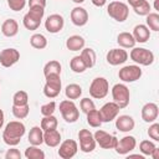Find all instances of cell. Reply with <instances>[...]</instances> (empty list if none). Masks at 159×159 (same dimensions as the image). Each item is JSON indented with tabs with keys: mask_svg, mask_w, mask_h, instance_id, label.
<instances>
[{
	"mask_svg": "<svg viewBox=\"0 0 159 159\" xmlns=\"http://www.w3.org/2000/svg\"><path fill=\"white\" fill-rule=\"evenodd\" d=\"M80 108H81V111H82L83 113H87V112L94 109V108H96V104H94V102H93L91 98L86 97V98H82V99H81V102H80Z\"/></svg>",
	"mask_w": 159,
	"mask_h": 159,
	"instance_id": "41",
	"label": "cell"
},
{
	"mask_svg": "<svg viewBox=\"0 0 159 159\" xmlns=\"http://www.w3.org/2000/svg\"><path fill=\"white\" fill-rule=\"evenodd\" d=\"M129 57L139 66H149L154 62V53L144 47H133Z\"/></svg>",
	"mask_w": 159,
	"mask_h": 159,
	"instance_id": "5",
	"label": "cell"
},
{
	"mask_svg": "<svg viewBox=\"0 0 159 159\" xmlns=\"http://www.w3.org/2000/svg\"><path fill=\"white\" fill-rule=\"evenodd\" d=\"M106 60L109 65L112 66H118V65H122L127 60H128V52L119 47V48H112L107 52V56H106Z\"/></svg>",
	"mask_w": 159,
	"mask_h": 159,
	"instance_id": "14",
	"label": "cell"
},
{
	"mask_svg": "<svg viewBox=\"0 0 159 159\" xmlns=\"http://www.w3.org/2000/svg\"><path fill=\"white\" fill-rule=\"evenodd\" d=\"M148 135H149V138H152L155 142L159 140V123H154L153 122V124L148 129Z\"/></svg>",
	"mask_w": 159,
	"mask_h": 159,
	"instance_id": "44",
	"label": "cell"
},
{
	"mask_svg": "<svg viewBox=\"0 0 159 159\" xmlns=\"http://www.w3.org/2000/svg\"><path fill=\"white\" fill-rule=\"evenodd\" d=\"M12 114L16 119H24L29 116V112H30V107L29 104H25V106H14L12 104Z\"/></svg>",
	"mask_w": 159,
	"mask_h": 159,
	"instance_id": "36",
	"label": "cell"
},
{
	"mask_svg": "<svg viewBox=\"0 0 159 159\" xmlns=\"http://www.w3.org/2000/svg\"><path fill=\"white\" fill-rule=\"evenodd\" d=\"M135 145H137L135 138L133 135H125L120 140H118V143H117V145H116L114 149H116L117 154H119V155H127L132 150H134Z\"/></svg>",
	"mask_w": 159,
	"mask_h": 159,
	"instance_id": "15",
	"label": "cell"
},
{
	"mask_svg": "<svg viewBox=\"0 0 159 159\" xmlns=\"http://www.w3.org/2000/svg\"><path fill=\"white\" fill-rule=\"evenodd\" d=\"M55 111H56V102L55 101H51V102L41 106V114L42 116H51V114H53Z\"/></svg>",
	"mask_w": 159,
	"mask_h": 159,
	"instance_id": "42",
	"label": "cell"
},
{
	"mask_svg": "<svg viewBox=\"0 0 159 159\" xmlns=\"http://www.w3.org/2000/svg\"><path fill=\"white\" fill-rule=\"evenodd\" d=\"M22 24L25 26V29L30 30V31H34V30H37L41 21H37V20H34L31 16H29V14H25L24 17H22Z\"/></svg>",
	"mask_w": 159,
	"mask_h": 159,
	"instance_id": "38",
	"label": "cell"
},
{
	"mask_svg": "<svg viewBox=\"0 0 159 159\" xmlns=\"http://www.w3.org/2000/svg\"><path fill=\"white\" fill-rule=\"evenodd\" d=\"M112 98H113V102L117 103L120 109L128 107L129 99H130L129 88L125 84H123V83L114 84L112 87Z\"/></svg>",
	"mask_w": 159,
	"mask_h": 159,
	"instance_id": "4",
	"label": "cell"
},
{
	"mask_svg": "<svg viewBox=\"0 0 159 159\" xmlns=\"http://www.w3.org/2000/svg\"><path fill=\"white\" fill-rule=\"evenodd\" d=\"M107 12L113 20H116L118 22H123L127 20V17L129 15V7L127 4L116 0V1H111L108 4Z\"/></svg>",
	"mask_w": 159,
	"mask_h": 159,
	"instance_id": "3",
	"label": "cell"
},
{
	"mask_svg": "<svg viewBox=\"0 0 159 159\" xmlns=\"http://www.w3.org/2000/svg\"><path fill=\"white\" fill-rule=\"evenodd\" d=\"M60 112L65 122L75 123L80 118V111L72 99H65L60 103Z\"/></svg>",
	"mask_w": 159,
	"mask_h": 159,
	"instance_id": "7",
	"label": "cell"
},
{
	"mask_svg": "<svg viewBox=\"0 0 159 159\" xmlns=\"http://www.w3.org/2000/svg\"><path fill=\"white\" fill-rule=\"evenodd\" d=\"M155 147H157V145L154 144V142L145 139V140H142V142H140V144H139V150H140V153H142L143 155H148V157H149Z\"/></svg>",
	"mask_w": 159,
	"mask_h": 159,
	"instance_id": "40",
	"label": "cell"
},
{
	"mask_svg": "<svg viewBox=\"0 0 159 159\" xmlns=\"http://www.w3.org/2000/svg\"><path fill=\"white\" fill-rule=\"evenodd\" d=\"M65 94L68 99H77L82 94V87L77 83H71L67 84L65 88Z\"/></svg>",
	"mask_w": 159,
	"mask_h": 159,
	"instance_id": "28",
	"label": "cell"
},
{
	"mask_svg": "<svg viewBox=\"0 0 159 159\" xmlns=\"http://www.w3.org/2000/svg\"><path fill=\"white\" fill-rule=\"evenodd\" d=\"M78 139H80V149L83 153H91L96 149V140L93 134L88 129H81L78 132Z\"/></svg>",
	"mask_w": 159,
	"mask_h": 159,
	"instance_id": "11",
	"label": "cell"
},
{
	"mask_svg": "<svg viewBox=\"0 0 159 159\" xmlns=\"http://www.w3.org/2000/svg\"><path fill=\"white\" fill-rule=\"evenodd\" d=\"M71 21L76 26H84L88 22V12L81 6H76L71 10Z\"/></svg>",
	"mask_w": 159,
	"mask_h": 159,
	"instance_id": "18",
	"label": "cell"
},
{
	"mask_svg": "<svg viewBox=\"0 0 159 159\" xmlns=\"http://www.w3.org/2000/svg\"><path fill=\"white\" fill-rule=\"evenodd\" d=\"M154 9L159 10V0H154Z\"/></svg>",
	"mask_w": 159,
	"mask_h": 159,
	"instance_id": "52",
	"label": "cell"
},
{
	"mask_svg": "<svg viewBox=\"0 0 159 159\" xmlns=\"http://www.w3.org/2000/svg\"><path fill=\"white\" fill-rule=\"evenodd\" d=\"M25 158L26 159H45V153L42 149L39 148V145H31L25 149Z\"/></svg>",
	"mask_w": 159,
	"mask_h": 159,
	"instance_id": "29",
	"label": "cell"
},
{
	"mask_svg": "<svg viewBox=\"0 0 159 159\" xmlns=\"http://www.w3.org/2000/svg\"><path fill=\"white\" fill-rule=\"evenodd\" d=\"M80 56H81V58L83 60V62H84V65L87 66V68H91V67H93V66L96 65L97 55H96V52H94L93 48H91V47H86V48H84V47H83V48L81 50Z\"/></svg>",
	"mask_w": 159,
	"mask_h": 159,
	"instance_id": "24",
	"label": "cell"
},
{
	"mask_svg": "<svg viewBox=\"0 0 159 159\" xmlns=\"http://www.w3.org/2000/svg\"><path fill=\"white\" fill-rule=\"evenodd\" d=\"M150 157L153 158V159H159V148H154L153 149V152H152V154H150Z\"/></svg>",
	"mask_w": 159,
	"mask_h": 159,
	"instance_id": "48",
	"label": "cell"
},
{
	"mask_svg": "<svg viewBox=\"0 0 159 159\" xmlns=\"http://www.w3.org/2000/svg\"><path fill=\"white\" fill-rule=\"evenodd\" d=\"M134 125H135V122L133 119V117L128 116V114H122V116H117L116 118V128L119 130V132H130L134 129Z\"/></svg>",
	"mask_w": 159,
	"mask_h": 159,
	"instance_id": "19",
	"label": "cell"
},
{
	"mask_svg": "<svg viewBox=\"0 0 159 159\" xmlns=\"http://www.w3.org/2000/svg\"><path fill=\"white\" fill-rule=\"evenodd\" d=\"M57 125H58V122H57V118L51 114V116H43V118L41 119V129L43 132H47V130H52V129H57Z\"/></svg>",
	"mask_w": 159,
	"mask_h": 159,
	"instance_id": "27",
	"label": "cell"
},
{
	"mask_svg": "<svg viewBox=\"0 0 159 159\" xmlns=\"http://www.w3.org/2000/svg\"><path fill=\"white\" fill-rule=\"evenodd\" d=\"M86 116H87V123L89 124V127H92V128H98V127H101L102 120H101V118H99L98 109L94 108V109L87 112Z\"/></svg>",
	"mask_w": 159,
	"mask_h": 159,
	"instance_id": "32",
	"label": "cell"
},
{
	"mask_svg": "<svg viewBox=\"0 0 159 159\" xmlns=\"http://www.w3.org/2000/svg\"><path fill=\"white\" fill-rule=\"evenodd\" d=\"M91 1H92V4H93L94 6H98V7L104 6L106 2H107V0H91Z\"/></svg>",
	"mask_w": 159,
	"mask_h": 159,
	"instance_id": "47",
	"label": "cell"
},
{
	"mask_svg": "<svg viewBox=\"0 0 159 159\" xmlns=\"http://www.w3.org/2000/svg\"><path fill=\"white\" fill-rule=\"evenodd\" d=\"M93 137H94L96 143L103 149H114L117 143H118V139L114 135H112V134H109L102 129H98L93 134Z\"/></svg>",
	"mask_w": 159,
	"mask_h": 159,
	"instance_id": "10",
	"label": "cell"
},
{
	"mask_svg": "<svg viewBox=\"0 0 159 159\" xmlns=\"http://www.w3.org/2000/svg\"><path fill=\"white\" fill-rule=\"evenodd\" d=\"M158 114H159V108L155 103L153 102H149V103H145L143 107H142V112H140V116H142V119L145 122V123H153L157 120L158 118Z\"/></svg>",
	"mask_w": 159,
	"mask_h": 159,
	"instance_id": "17",
	"label": "cell"
},
{
	"mask_svg": "<svg viewBox=\"0 0 159 159\" xmlns=\"http://www.w3.org/2000/svg\"><path fill=\"white\" fill-rule=\"evenodd\" d=\"M78 150V144L73 139H66L62 143H60V149H58V157L62 159H71L77 154Z\"/></svg>",
	"mask_w": 159,
	"mask_h": 159,
	"instance_id": "12",
	"label": "cell"
},
{
	"mask_svg": "<svg viewBox=\"0 0 159 159\" xmlns=\"http://www.w3.org/2000/svg\"><path fill=\"white\" fill-rule=\"evenodd\" d=\"M72 1H73V2H76V4H82L84 0H72Z\"/></svg>",
	"mask_w": 159,
	"mask_h": 159,
	"instance_id": "53",
	"label": "cell"
},
{
	"mask_svg": "<svg viewBox=\"0 0 159 159\" xmlns=\"http://www.w3.org/2000/svg\"><path fill=\"white\" fill-rule=\"evenodd\" d=\"M20 60V52L16 48H4L0 52V65L5 68L14 66Z\"/></svg>",
	"mask_w": 159,
	"mask_h": 159,
	"instance_id": "13",
	"label": "cell"
},
{
	"mask_svg": "<svg viewBox=\"0 0 159 159\" xmlns=\"http://www.w3.org/2000/svg\"><path fill=\"white\" fill-rule=\"evenodd\" d=\"M109 92V83L104 77H96L89 84V96L96 99L104 98Z\"/></svg>",
	"mask_w": 159,
	"mask_h": 159,
	"instance_id": "6",
	"label": "cell"
},
{
	"mask_svg": "<svg viewBox=\"0 0 159 159\" xmlns=\"http://www.w3.org/2000/svg\"><path fill=\"white\" fill-rule=\"evenodd\" d=\"M70 67L75 73H82L87 70V66L84 65L83 60L81 58V56H75L71 58L70 61Z\"/></svg>",
	"mask_w": 159,
	"mask_h": 159,
	"instance_id": "31",
	"label": "cell"
},
{
	"mask_svg": "<svg viewBox=\"0 0 159 159\" xmlns=\"http://www.w3.org/2000/svg\"><path fill=\"white\" fill-rule=\"evenodd\" d=\"M117 42L122 48H133L135 46V40L130 32H120L117 36Z\"/></svg>",
	"mask_w": 159,
	"mask_h": 159,
	"instance_id": "25",
	"label": "cell"
},
{
	"mask_svg": "<svg viewBox=\"0 0 159 159\" xmlns=\"http://www.w3.org/2000/svg\"><path fill=\"white\" fill-rule=\"evenodd\" d=\"M135 42H139V43H144L147 42L149 39H150V30L148 29L147 25H143V24H139L137 26H134L133 29V32H132Z\"/></svg>",
	"mask_w": 159,
	"mask_h": 159,
	"instance_id": "20",
	"label": "cell"
},
{
	"mask_svg": "<svg viewBox=\"0 0 159 159\" xmlns=\"http://www.w3.org/2000/svg\"><path fill=\"white\" fill-rule=\"evenodd\" d=\"M43 143L47 147H50V148H55V147L60 145V143H61V134H60V132L57 129L43 132Z\"/></svg>",
	"mask_w": 159,
	"mask_h": 159,
	"instance_id": "22",
	"label": "cell"
},
{
	"mask_svg": "<svg viewBox=\"0 0 159 159\" xmlns=\"http://www.w3.org/2000/svg\"><path fill=\"white\" fill-rule=\"evenodd\" d=\"M132 158H138V159H144V155H143V154H129V155H128V159H132Z\"/></svg>",
	"mask_w": 159,
	"mask_h": 159,
	"instance_id": "51",
	"label": "cell"
},
{
	"mask_svg": "<svg viewBox=\"0 0 159 159\" xmlns=\"http://www.w3.org/2000/svg\"><path fill=\"white\" fill-rule=\"evenodd\" d=\"M27 140L31 145H41L43 143V130L41 129V127H32L29 132Z\"/></svg>",
	"mask_w": 159,
	"mask_h": 159,
	"instance_id": "23",
	"label": "cell"
},
{
	"mask_svg": "<svg viewBox=\"0 0 159 159\" xmlns=\"http://www.w3.org/2000/svg\"><path fill=\"white\" fill-rule=\"evenodd\" d=\"M25 124L20 120H11L5 125L2 132V140L10 147H15L21 142V138L25 134Z\"/></svg>",
	"mask_w": 159,
	"mask_h": 159,
	"instance_id": "1",
	"label": "cell"
},
{
	"mask_svg": "<svg viewBox=\"0 0 159 159\" xmlns=\"http://www.w3.org/2000/svg\"><path fill=\"white\" fill-rule=\"evenodd\" d=\"M50 73H57L61 75V63L56 60H51L48 61L45 66H43V75H50Z\"/></svg>",
	"mask_w": 159,
	"mask_h": 159,
	"instance_id": "34",
	"label": "cell"
},
{
	"mask_svg": "<svg viewBox=\"0 0 159 159\" xmlns=\"http://www.w3.org/2000/svg\"><path fill=\"white\" fill-rule=\"evenodd\" d=\"M1 32L6 37H14L19 32V24L14 19H6L1 24Z\"/></svg>",
	"mask_w": 159,
	"mask_h": 159,
	"instance_id": "21",
	"label": "cell"
},
{
	"mask_svg": "<svg viewBox=\"0 0 159 159\" xmlns=\"http://www.w3.org/2000/svg\"><path fill=\"white\" fill-rule=\"evenodd\" d=\"M66 47L70 51H80L84 47V39L80 35H72L66 40Z\"/></svg>",
	"mask_w": 159,
	"mask_h": 159,
	"instance_id": "26",
	"label": "cell"
},
{
	"mask_svg": "<svg viewBox=\"0 0 159 159\" xmlns=\"http://www.w3.org/2000/svg\"><path fill=\"white\" fill-rule=\"evenodd\" d=\"M45 86H43V94L47 98H56L60 92H61V87H62V82H61V76L57 73H50L45 76Z\"/></svg>",
	"mask_w": 159,
	"mask_h": 159,
	"instance_id": "2",
	"label": "cell"
},
{
	"mask_svg": "<svg viewBox=\"0 0 159 159\" xmlns=\"http://www.w3.org/2000/svg\"><path fill=\"white\" fill-rule=\"evenodd\" d=\"M147 26L152 31H159V14L158 12H149L145 19Z\"/></svg>",
	"mask_w": 159,
	"mask_h": 159,
	"instance_id": "33",
	"label": "cell"
},
{
	"mask_svg": "<svg viewBox=\"0 0 159 159\" xmlns=\"http://www.w3.org/2000/svg\"><path fill=\"white\" fill-rule=\"evenodd\" d=\"M119 111H120V108H119L118 104L114 103L113 101L104 103V104L101 107V109L98 111L99 118H101L102 123H108V122H112L113 119H116L117 116L119 114Z\"/></svg>",
	"mask_w": 159,
	"mask_h": 159,
	"instance_id": "9",
	"label": "cell"
},
{
	"mask_svg": "<svg viewBox=\"0 0 159 159\" xmlns=\"http://www.w3.org/2000/svg\"><path fill=\"white\" fill-rule=\"evenodd\" d=\"M133 10H134V12H135L137 15H139V16H147V15L150 12L152 6H150V4H149L148 0H144V1H142L139 5L134 6Z\"/></svg>",
	"mask_w": 159,
	"mask_h": 159,
	"instance_id": "37",
	"label": "cell"
},
{
	"mask_svg": "<svg viewBox=\"0 0 159 159\" xmlns=\"http://www.w3.org/2000/svg\"><path fill=\"white\" fill-rule=\"evenodd\" d=\"M30 6H46V0H29V7Z\"/></svg>",
	"mask_w": 159,
	"mask_h": 159,
	"instance_id": "46",
	"label": "cell"
},
{
	"mask_svg": "<svg viewBox=\"0 0 159 159\" xmlns=\"http://www.w3.org/2000/svg\"><path fill=\"white\" fill-rule=\"evenodd\" d=\"M142 68L139 65H128L124 66L119 70L118 72V77L120 81L130 83V82H135L142 77Z\"/></svg>",
	"mask_w": 159,
	"mask_h": 159,
	"instance_id": "8",
	"label": "cell"
},
{
	"mask_svg": "<svg viewBox=\"0 0 159 159\" xmlns=\"http://www.w3.org/2000/svg\"><path fill=\"white\" fill-rule=\"evenodd\" d=\"M142 1H144V0H128V4H129L132 7H134V6L139 5Z\"/></svg>",
	"mask_w": 159,
	"mask_h": 159,
	"instance_id": "49",
	"label": "cell"
},
{
	"mask_svg": "<svg viewBox=\"0 0 159 159\" xmlns=\"http://www.w3.org/2000/svg\"><path fill=\"white\" fill-rule=\"evenodd\" d=\"M5 158L6 159H21V153H20L19 149L12 148V149H9L5 153Z\"/></svg>",
	"mask_w": 159,
	"mask_h": 159,
	"instance_id": "45",
	"label": "cell"
},
{
	"mask_svg": "<svg viewBox=\"0 0 159 159\" xmlns=\"http://www.w3.org/2000/svg\"><path fill=\"white\" fill-rule=\"evenodd\" d=\"M30 45L36 50H43L47 46V39L42 34H34L30 37Z\"/></svg>",
	"mask_w": 159,
	"mask_h": 159,
	"instance_id": "30",
	"label": "cell"
},
{
	"mask_svg": "<svg viewBox=\"0 0 159 159\" xmlns=\"http://www.w3.org/2000/svg\"><path fill=\"white\" fill-rule=\"evenodd\" d=\"M4 120H5V116H4L2 109L0 108V129H1V128H2V125H4Z\"/></svg>",
	"mask_w": 159,
	"mask_h": 159,
	"instance_id": "50",
	"label": "cell"
},
{
	"mask_svg": "<svg viewBox=\"0 0 159 159\" xmlns=\"http://www.w3.org/2000/svg\"><path fill=\"white\" fill-rule=\"evenodd\" d=\"M27 14H29V16H31L34 20L41 21L42 17H43V15H45V7H42V6H30Z\"/></svg>",
	"mask_w": 159,
	"mask_h": 159,
	"instance_id": "39",
	"label": "cell"
},
{
	"mask_svg": "<svg viewBox=\"0 0 159 159\" xmlns=\"http://www.w3.org/2000/svg\"><path fill=\"white\" fill-rule=\"evenodd\" d=\"M12 104L14 106H25V104H29V94H27V92H25L22 89L15 92V94L12 96Z\"/></svg>",
	"mask_w": 159,
	"mask_h": 159,
	"instance_id": "35",
	"label": "cell"
},
{
	"mask_svg": "<svg viewBox=\"0 0 159 159\" xmlns=\"http://www.w3.org/2000/svg\"><path fill=\"white\" fill-rule=\"evenodd\" d=\"M65 25V20L62 17V15L60 14H52L50 16H47L46 21H45V29L50 32V34H57L63 29Z\"/></svg>",
	"mask_w": 159,
	"mask_h": 159,
	"instance_id": "16",
	"label": "cell"
},
{
	"mask_svg": "<svg viewBox=\"0 0 159 159\" xmlns=\"http://www.w3.org/2000/svg\"><path fill=\"white\" fill-rule=\"evenodd\" d=\"M6 1H7L9 7L12 11H20L26 5V0H6Z\"/></svg>",
	"mask_w": 159,
	"mask_h": 159,
	"instance_id": "43",
	"label": "cell"
}]
</instances>
